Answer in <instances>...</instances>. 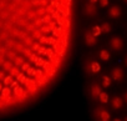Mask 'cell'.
I'll return each instance as SVG.
<instances>
[{
  "label": "cell",
  "instance_id": "1",
  "mask_svg": "<svg viewBox=\"0 0 127 121\" xmlns=\"http://www.w3.org/2000/svg\"><path fill=\"white\" fill-rule=\"evenodd\" d=\"M108 45H110V49H111L112 51L118 52V51H122V50L125 49V40H123L122 36L115 35V36H112V38L110 39Z\"/></svg>",
  "mask_w": 127,
  "mask_h": 121
},
{
  "label": "cell",
  "instance_id": "2",
  "mask_svg": "<svg viewBox=\"0 0 127 121\" xmlns=\"http://www.w3.org/2000/svg\"><path fill=\"white\" fill-rule=\"evenodd\" d=\"M107 15H108L111 19H113V20L120 19V18L123 15V9H122V6H121V5H118V4L111 5V6L108 8Z\"/></svg>",
  "mask_w": 127,
  "mask_h": 121
},
{
  "label": "cell",
  "instance_id": "3",
  "mask_svg": "<svg viewBox=\"0 0 127 121\" xmlns=\"http://www.w3.org/2000/svg\"><path fill=\"white\" fill-rule=\"evenodd\" d=\"M110 78H111V80H113L116 82H120L125 79V70L121 66H115L110 73Z\"/></svg>",
  "mask_w": 127,
  "mask_h": 121
},
{
  "label": "cell",
  "instance_id": "4",
  "mask_svg": "<svg viewBox=\"0 0 127 121\" xmlns=\"http://www.w3.org/2000/svg\"><path fill=\"white\" fill-rule=\"evenodd\" d=\"M123 105H125V102H123L122 96L116 95V96L112 97V100H111V106H112L113 110H121V109L123 107Z\"/></svg>",
  "mask_w": 127,
  "mask_h": 121
},
{
  "label": "cell",
  "instance_id": "5",
  "mask_svg": "<svg viewBox=\"0 0 127 121\" xmlns=\"http://www.w3.org/2000/svg\"><path fill=\"white\" fill-rule=\"evenodd\" d=\"M96 115H98V117L101 119V120H103V121H107V120H110V112L107 111V110H103V109H98V110H96Z\"/></svg>",
  "mask_w": 127,
  "mask_h": 121
},
{
  "label": "cell",
  "instance_id": "6",
  "mask_svg": "<svg viewBox=\"0 0 127 121\" xmlns=\"http://www.w3.org/2000/svg\"><path fill=\"white\" fill-rule=\"evenodd\" d=\"M85 13L89 14V15H94V14L96 13V5H95V3H90V4H87L86 8H85Z\"/></svg>",
  "mask_w": 127,
  "mask_h": 121
},
{
  "label": "cell",
  "instance_id": "7",
  "mask_svg": "<svg viewBox=\"0 0 127 121\" xmlns=\"http://www.w3.org/2000/svg\"><path fill=\"white\" fill-rule=\"evenodd\" d=\"M100 92H101V87H100L97 84H95V85H92V86H91V94H92V96H94L95 99H97V97H98Z\"/></svg>",
  "mask_w": 127,
  "mask_h": 121
},
{
  "label": "cell",
  "instance_id": "8",
  "mask_svg": "<svg viewBox=\"0 0 127 121\" xmlns=\"http://www.w3.org/2000/svg\"><path fill=\"white\" fill-rule=\"evenodd\" d=\"M85 40H86V44L87 45H95L96 44V36H94L92 34H86L85 36Z\"/></svg>",
  "mask_w": 127,
  "mask_h": 121
},
{
  "label": "cell",
  "instance_id": "9",
  "mask_svg": "<svg viewBox=\"0 0 127 121\" xmlns=\"http://www.w3.org/2000/svg\"><path fill=\"white\" fill-rule=\"evenodd\" d=\"M98 99L101 100V102L106 104V102H108V94H107V92L101 91V92H100V95H98Z\"/></svg>",
  "mask_w": 127,
  "mask_h": 121
},
{
  "label": "cell",
  "instance_id": "10",
  "mask_svg": "<svg viewBox=\"0 0 127 121\" xmlns=\"http://www.w3.org/2000/svg\"><path fill=\"white\" fill-rule=\"evenodd\" d=\"M100 28H101V31H102V33H106V34H108V33L111 31V25H110L108 23H103V24H102Z\"/></svg>",
  "mask_w": 127,
  "mask_h": 121
},
{
  "label": "cell",
  "instance_id": "11",
  "mask_svg": "<svg viewBox=\"0 0 127 121\" xmlns=\"http://www.w3.org/2000/svg\"><path fill=\"white\" fill-rule=\"evenodd\" d=\"M100 57H101L102 60H105V61H107V60L110 59V52H108L107 50H101V51H100Z\"/></svg>",
  "mask_w": 127,
  "mask_h": 121
},
{
  "label": "cell",
  "instance_id": "12",
  "mask_svg": "<svg viewBox=\"0 0 127 121\" xmlns=\"http://www.w3.org/2000/svg\"><path fill=\"white\" fill-rule=\"evenodd\" d=\"M100 69H101V66H100V64H98V63H92V64H91V71H92L94 74L98 73V71H100Z\"/></svg>",
  "mask_w": 127,
  "mask_h": 121
},
{
  "label": "cell",
  "instance_id": "13",
  "mask_svg": "<svg viewBox=\"0 0 127 121\" xmlns=\"http://www.w3.org/2000/svg\"><path fill=\"white\" fill-rule=\"evenodd\" d=\"M110 84H111V78H108L107 75H105L102 78V85H103V87H108Z\"/></svg>",
  "mask_w": 127,
  "mask_h": 121
},
{
  "label": "cell",
  "instance_id": "14",
  "mask_svg": "<svg viewBox=\"0 0 127 121\" xmlns=\"http://www.w3.org/2000/svg\"><path fill=\"white\" fill-rule=\"evenodd\" d=\"M101 33H102V31H101V28H100V26H94V29H92V35H94V36L97 38Z\"/></svg>",
  "mask_w": 127,
  "mask_h": 121
},
{
  "label": "cell",
  "instance_id": "15",
  "mask_svg": "<svg viewBox=\"0 0 127 121\" xmlns=\"http://www.w3.org/2000/svg\"><path fill=\"white\" fill-rule=\"evenodd\" d=\"M9 94H10V89H9V87H4V89H3V92H1V96H0V97L5 99L6 96H9Z\"/></svg>",
  "mask_w": 127,
  "mask_h": 121
},
{
  "label": "cell",
  "instance_id": "16",
  "mask_svg": "<svg viewBox=\"0 0 127 121\" xmlns=\"http://www.w3.org/2000/svg\"><path fill=\"white\" fill-rule=\"evenodd\" d=\"M51 19H52V18H51V15H50V14H47V15H44L42 23H44V24H49V23L51 21Z\"/></svg>",
  "mask_w": 127,
  "mask_h": 121
},
{
  "label": "cell",
  "instance_id": "17",
  "mask_svg": "<svg viewBox=\"0 0 127 121\" xmlns=\"http://www.w3.org/2000/svg\"><path fill=\"white\" fill-rule=\"evenodd\" d=\"M36 14L40 15V16H44V15L46 14V9H42V8H41V9H39V10L36 11Z\"/></svg>",
  "mask_w": 127,
  "mask_h": 121
},
{
  "label": "cell",
  "instance_id": "18",
  "mask_svg": "<svg viewBox=\"0 0 127 121\" xmlns=\"http://www.w3.org/2000/svg\"><path fill=\"white\" fill-rule=\"evenodd\" d=\"M49 26H50V30L52 31V30L56 28V23H55V21H50V23H49Z\"/></svg>",
  "mask_w": 127,
  "mask_h": 121
},
{
  "label": "cell",
  "instance_id": "19",
  "mask_svg": "<svg viewBox=\"0 0 127 121\" xmlns=\"http://www.w3.org/2000/svg\"><path fill=\"white\" fill-rule=\"evenodd\" d=\"M4 82H5V85H9V84H11V75H9L8 78H5Z\"/></svg>",
  "mask_w": 127,
  "mask_h": 121
},
{
  "label": "cell",
  "instance_id": "20",
  "mask_svg": "<svg viewBox=\"0 0 127 121\" xmlns=\"http://www.w3.org/2000/svg\"><path fill=\"white\" fill-rule=\"evenodd\" d=\"M100 5L101 6H107L108 5V0H100Z\"/></svg>",
  "mask_w": 127,
  "mask_h": 121
},
{
  "label": "cell",
  "instance_id": "21",
  "mask_svg": "<svg viewBox=\"0 0 127 121\" xmlns=\"http://www.w3.org/2000/svg\"><path fill=\"white\" fill-rule=\"evenodd\" d=\"M52 11H54V6H51V5L46 6V13H47V14H51Z\"/></svg>",
  "mask_w": 127,
  "mask_h": 121
},
{
  "label": "cell",
  "instance_id": "22",
  "mask_svg": "<svg viewBox=\"0 0 127 121\" xmlns=\"http://www.w3.org/2000/svg\"><path fill=\"white\" fill-rule=\"evenodd\" d=\"M122 99H123V102L127 105V90L123 92V95H122Z\"/></svg>",
  "mask_w": 127,
  "mask_h": 121
},
{
  "label": "cell",
  "instance_id": "23",
  "mask_svg": "<svg viewBox=\"0 0 127 121\" xmlns=\"http://www.w3.org/2000/svg\"><path fill=\"white\" fill-rule=\"evenodd\" d=\"M41 30H42L44 33H49V31H51V30H50V26H42Z\"/></svg>",
  "mask_w": 127,
  "mask_h": 121
},
{
  "label": "cell",
  "instance_id": "24",
  "mask_svg": "<svg viewBox=\"0 0 127 121\" xmlns=\"http://www.w3.org/2000/svg\"><path fill=\"white\" fill-rule=\"evenodd\" d=\"M19 74H20V73H19V70H16V69H13L11 73H10V75H16V76H18Z\"/></svg>",
  "mask_w": 127,
  "mask_h": 121
},
{
  "label": "cell",
  "instance_id": "25",
  "mask_svg": "<svg viewBox=\"0 0 127 121\" xmlns=\"http://www.w3.org/2000/svg\"><path fill=\"white\" fill-rule=\"evenodd\" d=\"M15 64H16V65H20V64H23V59H21V57H18V59L15 60Z\"/></svg>",
  "mask_w": 127,
  "mask_h": 121
},
{
  "label": "cell",
  "instance_id": "26",
  "mask_svg": "<svg viewBox=\"0 0 127 121\" xmlns=\"http://www.w3.org/2000/svg\"><path fill=\"white\" fill-rule=\"evenodd\" d=\"M37 50H39V54H44L46 49H45V46H41V47H39Z\"/></svg>",
  "mask_w": 127,
  "mask_h": 121
},
{
  "label": "cell",
  "instance_id": "27",
  "mask_svg": "<svg viewBox=\"0 0 127 121\" xmlns=\"http://www.w3.org/2000/svg\"><path fill=\"white\" fill-rule=\"evenodd\" d=\"M40 42H41V44L46 42V38H45V36H41V38H40Z\"/></svg>",
  "mask_w": 127,
  "mask_h": 121
},
{
  "label": "cell",
  "instance_id": "28",
  "mask_svg": "<svg viewBox=\"0 0 127 121\" xmlns=\"http://www.w3.org/2000/svg\"><path fill=\"white\" fill-rule=\"evenodd\" d=\"M5 51H6V49H5V47H0V54H1V55H4V54H5Z\"/></svg>",
  "mask_w": 127,
  "mask_h": 121
},
{
  "label": "cell",
  "instance_id": "29",
  "mask_svg": "<svg viewBox=\"0 0 127 121\" xmlns=\"http://www.w3.org/2000/svg\"><path fill=\"white\" fill-rule=\"evenodd\" d=\"M4 64V55H0V65Z\"/></svg>",
  "mask_w": 127,
  "mask_h": 121
},
{
  "label": "cell",
  "instance_id": "30",
  "mask_svg": "<svg viewBox=\"0 0 127 121\" xmlns=\"http://www.w3.org/2000/svg\"><path fill=\"white\" fill-rule=\"evenodd\" d=\"M29 69V64H23V70H28Z\"/></svg>",
  "mask_w": 127,
  "mask_h": 121
},
{
  "label": "cell",
  "instance_id": "31",
  "mask_svg": "<svg viewBox=\"0 0 127 121\" xmlns=\"http://www.w3.org/2000/svg\"><path fill=\"white\" fill-rule=\"evenodd\" d=\"M40 4L41 5H46L47 4V0H40Z\"/></svg>",
  "mask_w": 127,
  "mask_h": 121
},
{
  "label": "cell",
  "instance_id": "32",
  "mask_svg": "<svg viewBox=\"0 0 127 121\" xmlns=\"http://www.w3.org/2000/svg\"><path fill=\"white\" fill-rule=\"evenodd\" d=\"M34 5H36V4H40V0H32V1H31Z\"/></svg>",
  "mask_w": 127,
  "mask_h": 121
},
{
  "label": "cell",
  "instance_id": "33",
  "mask_svg": "<svg viewBox=\"0 0 127 121\" xmlns=\"http://www.w3.org/2000/svg\"><path fill=\"white\" fill-rule=\"evenodd\" d=\"M13 34H14V35H18V34H19V30H18V29H14V30H13Z\"/></svg>",
  "mask_w": 127,
  "mask_h": 121
},
{
  "label": "cell",
  "instance_id": "34",
  "mask_svg": "<svg viewBox=\"0 0 127 121\" xmlns=\"http://www.w3.org/2000/svg\"><path fill=\"white\" fill-rule=\"evenodd\" d=\"M16 85H18V82H16V81H14V82H11V84H10V86H11V87H15Z\"/></svg>",
  "mask_w": 127,
  "mask_h": 121
},
{
  "label": "cell",
  "instance_id": "35",
  "mask_svg": "<svg viewBox=\"0 0 127 121\" xmlns=\"http://www.w3.org/2000/svg\"><path fill=\"white\" fill-rule=\"evenodd\" d=\"M123 61H125V65H126V68H127V54H126V56H125V59H123Z\"/></svg>",
  "mask_w": 127,
  "mask_h": 121
},
{
  "label": "cell",
  "instance_id": "36",
  "mask_svg": "<svg viewBox=\"0 0 127 121\" xmlns=\"http://www.w3.org/2000/svg\"><path fill=\"white\" fill-rule=\"evenodd\" d=\"M122 3H123V4H126V5H127V0H122Z\"/></svg>",
  "mask_w": 127,
  "mask_h": 121
},
{
  "label": "cell",
  "instance_id": "37",
  "mask_svg": "<svg viewBox=\"0 0 127 121\" xmlns=\"http://www.w3.org/2000/svg\"><path fill=\"white\" fill-rule=\"evenodd\" d=\"M97 1V0H91V3H96Z\"/></svg>",
  "mask_w": 127,
  "mask_h": 121
},
{
  "label": "cell",
  "instance_id": "38",
  "mask_svg": "<svg viewBox=\"0 0 127 121\" xmlns=\"http://www.w3.org/2000/svg\"><path fill=\"white\" fill-rule=\"evenodd\" d=\"M125 120H127V116H126V117H125Z\"/></svg>",
  "mask_w": 127,
  "mask_h": 121
},
{
  "label": "cell",
  "instance_id": "39",
  "mask_svg": "<svg viewBox=\"0 0 127 121\" xmlns=\"http://www.w3.org/2000/svg\"><path fill=\"white\" fill-rule=\"evenodd\" d=\"M0 90H1V85H0Z\"/></svg>",
  "mask_w": 127,
  "mask_h": 121
},
{
  "label": "cell",
  "instance_id": "40",
  "mask_svg": "<svg viewBox=\"0 0 127 121\" xmlns=\"http://www.w3.org/2000/svg\"><path fill=\"white\" fill-rule=\"evenodd\" d=\"M126 29H127V26H126Z\"/></svg>",
  "mask_w": 127,
  "mask_h": 121
}]
</instances>
